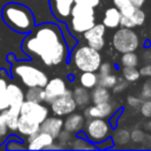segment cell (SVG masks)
Masks as SVG:
<instances>
[{"mask_svg": "<svg viewBox=\"0 0 151 151\" xmlns=\"http://www.w3.org/2000/svg\"><path fill=\"white\" fill-rule=\"evenodd\" d=\"M21 50L50 67L63 64L67 57V44L63 32L59 26L51 22L34 26L24 38Z\"/></svg>", "mask_w": 151, "mask_h": 151, "instance_id": "obj_1", "label": "cell"}, {"mask_svg": "<svg viewBox=\"0 0 151 151\" xmlns=\"http://www.w3.org/2000/svg\"><path fill=\"white\" fill-rule=\"evenodd\" d=\"M4 22L14 32L27 34L35 26V19L32 11L21 4L8 2L1 9Z\"/></svg>", "mask_w": 151, "mask_h": 151, "instance_id": "obj_2", "label": "cell"}, {"mask_svg": "<svg viewBox=\"0 0 151 151\" xmlns=\"http://www.w3.org/2000/svg\"><path fill=\"white\" fill-rule=\"evenodd\" d=\"M8 61L12 64L11 66L12 77L18 78L21 81V84L25 85L26 87H32V86L44 87L46 85L48 77L38 66L32 65L27 61L12 60L9 57H8Z\"/></svg>", "mask_w": 151, "mask_h": 151, "instance_id": "obj_3", "label": "cell"}, {"mask_svg": "<svg viewBox=\"0 0 151 151\" xmlns=\"http://www.w3.org/2000/svg\"><path fill=\"white\" fill-rule=\"evenodd\" d=\"M71 61L81 72H97L101 64V54L88 45H81L72 52Z\"/></svg>", "mask_w": 151, "mask_h": 151, "instance_id": "obj_4", "label": "cell"}, {"mask_svg": "<svg viewBox=\"0 0 151 151\" xmlns=\"http://www.w3.org/2000/svg\"><path fill=\"white\" fill-rule=\"evenodd\" d=\"M96 24V14L94 8L81 5L74 4L71 9L70 17V29L74 33L83 34L87 29H90Z\"/></svg>", "mask_w": 151, "mask_h": 151, "instance_id": "obj_5", "label": "cell"}, {"mask_svg": "<svg viewBox=\"0 0 151 151\" xmlns=\"http://www.w3.org/2000/svg\"><path fill=\"white\" fill-rule=\"evenodd\" d=\"M83 129L85 137L93 144H98L111 137L112 132L110 123L104 118H88L85 120Z\"/></svg>", "mask_w": 151, "mask_h": 151, "instance_id": "obj_6", "label": "cell"}, {"mask_svg": "<svg viewBox=\"0 0 151 151\" xmlns=\"http://www.w3.org/2000/svg\"><path fill=\"white\" fill-rule=\"evenodd\" d=\"M112 44L117 52L125 53V52H134L139 47V37L133 28L122 27L118 28L113 37Z\"/></svg>", "mask_w": 151, "mask_h": 151, "instance_id": "obj_7", "label": "cell"}, {"mask_svg": "<svg viewBox=\"0 0 151 151\" xmlns=\"http://www.w3.org/2000/svg\"><path fill=\"white\" fill-rule=\"evenodd\" d=\"M19 112L21 116H25L39 124L50 114V110L45 104L32 101V100H26V99L22 101Z\"/></svg>", "mask_w": 151, "mask_h": 151, "instance_id": "obj_8", "label": "cell"}, {"mask_svg": "<svg viewBox=\"0 0 151 151\" xmlns=\"http://www.w3.org/2000/svg\"><path fill=\"white\" fill-rule=\"evenodd\" d=\"M50 105H51L52 113L54 116H59V117L67 116L71 112L76 111V109H77V104L72 97V91L68 88H66L64 94H61L60 97H58L53 101H51Z\"/></svg>", "mask_w": 151, "mask_h": 151, "instance_id": "obj_9", "label": "cell"}, {"mask_svg": "<svg viewBox=\"0 0 151 151\" xmlns=\"http://www.w3.org/2000/svg\"><path fill=\"white\" fill-rule=\"evenodd\" d=\"M105 33H106V27L104 26L103 22L94 24L90 29L83 33V38L90 47L97 51H101L105 46V38H104Z\"/></svg>", "mask_w": 151, "mask_h": 151, "instance_id": "obj_10", "label": "cell"}, {"mask_svg": "<svg viewBox=\"0 0 151 151\" xmlns=\"http://www.w3.org/2000/svg\"><path fill=\"white\" fill-rule=\"evenodd\" d=\"M66 88H67V86H66V83H65V80L63 78L54 77L52 79H48L47 83H46V85L44 86L45 103L50 104L55 98H58L61 94H64V92L66 91Z\"/></svg>", "mask_w": 151, "mask_h": 151, "instance_id": "obj_11", "label": "cell"}, {"mask_svg": "<svg viewBox=\"0 0 151 151\" xmlns=\"http://www.w3.org/2000/svg\"><path fill=\"white\" fill-rule=\"evenodd\" d=\"M114 113V107L110 101L100 103V104H93L87 105L83 112L84 117L86 119L88 118H104L107 119Z\"/></svg>", "mask_w": 151, "mask_h": 151, "instance_id": "obj_12", "label": "cell"}, {"mask_svg": "<svg viewBox=\"0 0 151 151\" xmlns=\"http://www.w3.org/2000/svg\"><path fill=\"white\" fill-rule=\"evenodd\" d=\"M53 15L60 21H67L71 17V9L74 0H48Z\"/></svg>", "mask_w": 151, "mask_h": 151, "instance_id": "obj_13", "label": "cell"}, {"mask_svg": "<svg viewBox=\"0 0 151 151\" xmlns=\"http://www.w3.org/2000/svg\"><path fill=\"white\" fill-rule=\"evenodd\" d=\"M7 101H8V107L19 111L22 101L25 100V92L22 91L21 86L18 85L17 83H8L7 90Z\"/></svg>", "mask_w": 151, "mask_h": 151, "instance_id": "obj_14", "label": "cell"}, {"mask_svg": "<svg viewBox=\"0 0 151 151\" xmlns=\"http://www.w3.org/2000/svg\"><path fill=\"white\" fill-rule=\"evenodd\" d=\"M27 149L28 150H46V147L54 142V138L42 131H38L34 134L27 137Z\"/></svg>", "mask_w": 151, "mask_h": 151, "instance_id": "obj_15", "label": "cell"}, {"mask_svg": "<svg viewBox=\"0 0 151 151\" xmlns=\"http://www.w3.org/2000/svg\"><path fill=\"white\" fill-rule=\"evenodd\" d=\"M63 125H64V120L61 119V117H59V116L46 117L40 123L39 131L46 132V133L51 134L55 139L58 137V134L60 133V131L63 130Z\"/></svg>", "mask_w": 151, "mask_h": 151, "instance_id": "obj_16", "label": "cell"}, {"mask_svg": "<svg viewBox=\"0 0 151 151\" xmlns=\"http://www.w3.org/2000/svg\"><path fill=\"white\" fill-rule=\"evenodd\" d=\"M85 120H86V118L84 117L83 113H77L76 111H73L66 116V119L64 120L63 129L73 134H77L78 132H81V130L85 125Z\"/></svg>", "mask_w": 151, "mask_h": 151, "instance_id": "obj_17", "label": "cell"}, {"mask_svg": "<svg viewBox=\"0 0 151 151\" xmlns=\"http://www.w3.org/2000/svg\"><path fill=\"white\" fill-rule=\"evenodd\" d=\"M39 126L40 124L25 117V116H19V119H18V126H17V131L21 134V136H25V137H29L32 134H34L35 132L39 131Z\"/></svg>", "mask_w": 151, "mask_h": 151, "instance_id": "obj_18", "label": "cell"}, {"mask_svg": "<svg viewBox=\"0 0 151 151\" xmlns=\"http://www.w3.org/2000/svg\"><path fill=\"white\" fill-rule=\"evenodd\" d=\"M120 12L117 7H109L105 9L104 12V18H103V24L106 28H117L119 26V21H120Z\"/></svg>", "mask_w": 151, "mask_h": 151, "instance_id": "obj_19", "label": "cell"}, {"mask_svg": "<svg viewBox=\"0 0 151 151\" xmlns=\"http://www.w3.org/2000/svg\"><path fill=\"white\" fill-rule=\"evenodd\" d=\"M72 97L77 104V107H83L85 109L87 105H90L91 103V94L90 91L85 87H83L81 85L76 86L72 90Z\"/></svg>", "mask_w": 151, "mask_h": 151, "instance_id": "obj_20", "label": "cell"}, {"mask_svg": "<svg viewBox=\"0 0 151 151\" xmlns=\"http://www.w3.org/2000/svg\"><path fill=\"white\" fill-rule=\"evenodd\" d=\"M91 94V103L92 104H100V103H106L110 101L111 99V92L109 91V88L97 85L92 88V91L90 92Z\"/></svg>", "mask_w": 151, "mask_h": 151, "instance_id": "obj_21", "label": "cell"}, {"mask_svg": "<svg viewBox=\"0 0 151 151\" xmlns=\"http://www.w3.org/2000/svg\"><path fill=\"white\" fill-rule=\"evenodd\" d=\"M1 116L8 127V130L11 132H15L17 131V126H18V119H19V116H20V112L17 111V110H13V109H5L2 110L1 112Z\"/></svg>", "mask_w": 151, "mask_h": 151, "instance_id": "obj_22", "label": "cell"}, {"mask_svg": "<svg viewBox=\"0 0 151 151\" xmlns=\"http://www.w3.org/2000/svg\"><path fill=\"white\" fill-rule=\"evenodd\" d=\"M9 81H11L9 76L7 74V72L5 70L1 68L0 70V112L8 107L6 90H7V85Z\"/></svg>", "mask_w": 151, "mask_h": 151, "instance_id": "obj_23", "label": "cell"}, {"mask_svg": "<svg viewBox=\"0 0 151 151\" xmlns=\"http://www.w3.org/2000/svg\"><path fill=\"white\" fill-rule=\"evenodd\" d=\"M98 73L97 72H90V71H86V72H81L80 77H79V83L83 87L87 88V90H92L94 86L98 85Z\"/></svg>", "mask_w": 151, "mask_h": 151, "instance_id": "obj_24", "label": "cell"}, {"mask_svg": "<svg viewBox=\"0 0 151 151\" xmlns=\"http://www.w3.org/2000/svg\"><path fill=\"white\" fill-rule=\"evenodd\" d=\"M25 99L32 100V101H38V103H45L44 87H40V86L27 87V91L25 92Z\"/></svg>", "mask_w": 151, "mask_h": 151, "instance_id": "obj_25", "label": "cell"}, {"mask_svg": "<svg viewBox=\"0 0 151 151\" xmlns=\"http://www.w3.org/2000/svg\"><path fill=\"white\" fill-rule=\"evenodd\" d=\"M130 140H131L130 132L126 129L119 127L112 134V142H113V145H116V146H125L126 144L130 143Z\"/></svg>", "mask_w": 151, "mask_h": 151, "instance_id": "obj_26", "label": "cell"}, {"mask_svg": "<svg viewBox=\"0 0 151 151\" xmlns=\"http://www.w3.org/2000/svg\"><path fill=\"white\" fill-rule=\"evenodd\" d=\"M112 1L114 7H117L120 14L124 17H131L137 8L130 0H112Z\"/></svg>", "mask_w": 151, "mask_h": 151, "instance_id": "obj_27", "label": "cell"}, {"mask_svg": "<svg viewBox=\"0 0 151 151\" xmlns=\"http://www.w3.org/2000/svg\"><path fill=\"white\" fill-rule=\"evenodd\" d=\"M70 147L71 149H76V150H85V149H94L96 146L86 137L76 134V137H73V139L71 142Z\"/></svg>", "mask_w": 151, "mask_h": 151, "instance_id": "obj_28", "label": "cell"}, {"mask_svg": "<svg viewBox=\"0 0 151 151\" xmlns=\"http://www.w3.org/2000/svg\"><path fill=\"white\" fill-rule=\"evenodd\" d=\"M122 74H123V78L129 83H134L140 78L139 70L134 66H123Z\"/></svg>", "mask_w": 151, "mask_h": 151, "instance_id": "obj_29", "label": "cell"}, {"mask_svg": "<svg viewBox=\"0 0 151 151\" xmlns=\"http://www.w3.org/2000/svg\"><path fill=\"white\" fill-rule=\"evenodd\" d=\"M120 64L123 66H134V67H137L138 64H139V57L134 52H125V53H122Z\"/></svg>", "mask_w": 151, "mask_h": 151, "instance_id": "obj_30", "label": "cell"}, {"mask_svg": "<svg viewBox=\"0 0 151 151\" xmlns=\"http://www.w3.org/2000/svg\"><path fill=\"white\" fill-rule=\"evenodd\" d=\"M118 81V77L116 74H113L112 72L109 73V74H104V76H99L98 78V85L100 86H104L106 88H112L113 85Z\"/></svg>", "mask_w": 151, "mask_h": 151, "instance_id": "obj_31", "label": "cell"}, {"mask_svg": "<svg viewBox=\"0 0 151 151\" xmlns=\"http://www.w3.org/2000/svg\"><path fill=\"white\" fill-rule=\"evenodd\" d=\"M73 137H74L73 133H71L66 130H61L55 139H58V144L61 146V149H66V147H70Z\"/></svg>", "mask_w": 151, "mask_h": 151, "instance_id": "obj_32", "label": "cell"}, {"mask_svg": "<svg viewBox=\"0 0 151 151\" xmlns=\"http://www.w3.org/2000/svg\"><path fill=\"white\" fill-rule=\"evenodd\" d=\"M145 19H146V14H145V12H144L142 8H139V7H137L136 11L133 12V14L131 15V20H132V22L134 24L136 27L144 25Z\"/></svg>", "mask_w": 151, "mask_h": 151, "instance_id": "obj_33", "label": "cell"}, {"mask_svg": "<svg viewBox=\"0 0 151 151\" xmlns=\"http://www.w3.org/2000/svg\"><path fill=\"white\" fill-rule=\"evenodd\" d=\"M145 136H146V133H145L142 129H133V130L130 132V139H131L133 143H136V144L143 143Z\"/></svg>", "mask_w": 151, "mask_h": 151, "instance_id": "obj_34", "label": "cell"}, {"mask_svg": "<svg viewBox=\"0 0 151 151\" xmlns=\"http://www.w3.org/2000/svg\"><path fill=\"white\" fill-rule=\"evenodd\" d=\"M139 112L143 117L151 118V98L142 101V104L139 106Z\"/></svg>", "mask_w": 151, "mask_h": 151, "instance_id": "obj_35", "label": "cell"}, {"mask_svg": "<svg viewBox=\"0 0 151 151\" xmlns=\"http://www.w3.org/2000/svg\"><path fill=\"white\" fill-rule=\"evenodd\" d=\"M9 132L11 131L8 130L6 123H5V120H4V118H2V116L0 113V145H2L6 142L7 137L9 136Z\"/></svg>", "mask_w": 151, "mask_h": 151, "instance_id": "obj_36", "label": "cell"}, {"mask_svg": "<svg viewBox=\"0 0 151 151\" xmlns=\"http://www.w3.org/2000/svg\"><path fill=\"white\" fill-rule=\"evenodd\" d=\"M129 87V81H126V80H119L118 79V81L113 85V87H112V92L114 93V94H119V93H122L123 91H125L126 88Z\"/></svg>", "mask_w": 151, "mask_h": 151, "instance_id": "obj_37", "label": "cell"}, {"mask_svg": "<svg viewBox=\"0 0 151 151\" xmlns=\"http://www.w3.org/2000/svg\"><path fill=\"white\" fill-rule=\"evenodd\" d=\"M142 101H143L142 98L136 97V96H132V94L129 96V97L126 98V103H127V105H129L130 107H133V109H139Z\"/></svg>", "mask_w": 151, "mask_h": 151, "instance_id": "obj_38", "label": "cell"}, {"mask_svg": "<svg viewBox=\"0 0 151 151\" xmlns=\"http://www.w3.org/2000/svg\"><path fill=\"white\" fill-rule=\"evenodd\" d=\"M98 76H104V74H109L112 72V65L110 63H101L99 68H98Z\"/></svg>", "mask_w": 151, "mask_h": 151, "instance_id": "obj_39", "label": "cell"}, {"mask_svg": "<svg viewBox=\"0 0 151 151\" xmlns=\"http://www.w3.org/2000/svg\"><path fill=\"white\" fill-rule=\"evenodd\" d=\"M119 26L122 27H126V28H134V24L131 20V17H120V21H119Z\"/></svg>", "mask_w": 151, "mask_h": 151, "instance_id": "obj_40", "label": "cell"}, {"mask_svg": "<svg viewBox=\"0 0 151 151\" xmlns=\"http://www.w3.org/2000/svg\"><path fill=\"white\" fill-rule=\"evenodd\" d=\"M142 97L144 99H150L151 98V80L146 81L142 88Z\"/></svg>", "mask_w": 151, "mask_h": 151, "instance_id": "obj_41", "label": "cell"}, {"mask_svg": "<svg viewBox=\"0 0 151 151\" xmlns=\"http://www.w3.org/2000/svg\"><path fill=\"white\" fill-rule=\"evenodd\" d=\"M74 4H81L96 8L97 6L100 5V0H74Z\"/></svg>", "mask_w": 151, "mask_h": 151, "instance_id": "obj_42", "label": "cell"}, {"mask_svg": "<svg viewBox=\"0 0 151 151\" xmlns=\"http://www.w3.org/2000/svg\"><path fill=\"white\" fill-rule=\"evenodd\" d=\"M139 73H140V76H144V77H149V78H151V63H150V64L144 65V66L139 70Z\"/></svg>", "mask_w": 151, "mask_h": 151, "instance_id": "obj_43", "label": "cell"}, {"mask_svg": "<svg viewBox=\"0 0 151 151\" xmlns=\"http://www.w3.org/2000/svg\"><path fill=\"white\" fill-rule=\"evenodd\" d=\"M130 1H131V2H132L134 6H136V7L142 8V7H143V5L145 4V1H146V0H130Z\"/></svg>", "mask_w": 151, "mask_h": 151, "instance_id": "obj_44", "label": "cell"}]
</instances>
